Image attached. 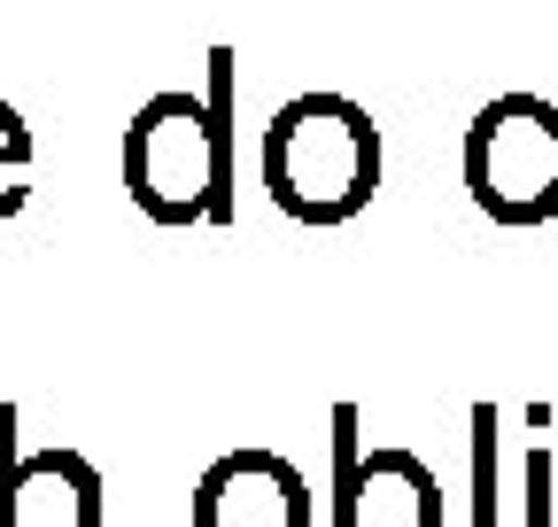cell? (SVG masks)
I'll use <instances>...</instances> for the list:
<instances>
[{
    "label": "cell",
    "instance_id": "cell-1",
    "mask_svg": "<svg viewBox=\"0 0 558 527\" xmlns=\"http://www.w3.org/2000/svg\"><path fill=\"white\" fill-rule=\"evenodd\" d=\"M233 47H209V94H148L124 124V194L148 225L233 218Z\"/></svg>",
    "mask_w": 558,
    "mask_h": 527
},
{
    "label": "cell",
    "instance_id": "cell-2",
    "mask_svg": "<svg viewBox=\"0 0 558 527\" xmlns=\"http://www.w3.org/2000/svg\"><path fill=\"white\" fill-rule=\"evenodd\" d=\"M256 171L271 210L295 225H349L380 194V124L349 94H295L256 132Z\"/></svg>",
    "mask_w": 558,
    "mask_h": 527
},
{
    "label": "cell",
    "instance_id": "cell-3",
    "mask_svg": "<svg viewBox=\"0 0 558 527\" xmlns=\"http://www.w3.org/2000/svg\"><path fill=\"white\" fill-rule=\"evenodd\" d=\"M465 194L497 225H550L558 218V101L497 94L465 124Z\"/></svg>",
    "mask_w": 558,
    "mask_h": 527
},
{
    "label": "cell",
    "instance_id": "cell-4",
    "mask_svg": "<svg viewBox=\"0 0 558 527\" xmlns=\"http://www.w3.org/2000/svg\"><path fill=\"white\" fill-rule=\"evenodd\" d=\"M333 527H442V481L411 450H357V404L333 412Z\"/></svg>",
    "mask_w": 558,
    "mask_h": 527
},
{
    "label": "cell",
    "instance_id": "cell-5",
    "mask_svg": "<svg viewBox=\"0 0 558 527\" xmlns=\"http://www.w3.org/2000/svg\"><path fill=\"white\" fill-rule=\"evenodd\" d=\"M194 527H311V489L288 457L233 450L194 481Z\"/></svg>",
    "mask_w": 558,
    "mask_h": 527
},
{
    "label": "cell",
    "instance_id": "cell-6",
    "mask_svg": "<svg viewBox=\"0 0 558 527\" xmlns=\"http://www.w3.org/2000/svg\"><path fill=\"white\" fill-rule=\"evenodd\" d=\"M47 481L70 489L78 527H101V474L86 466V457H70V450H32V457H16V404H0V527H16L24 489H47Z\"/></svg>",
    "mask_w": 558,
    "mask_h": 527
},
{
    "label": "cell",
    "instance_id": "cell-7",
    "mask_svg": "<svg viewBox=\"0 0 558 527\" xmlns=\"http://www.w3.org/2000/svg\"><path fill=\"white\" fill-rule=\"evenodd\" d=\"M24 171H32V124L16 117V101H0V218H16L32 203Z\"/></svg>",
    "mask_w": 558,
    "mask_h": 527
},
{
    "label": "cell",
    "instance_id": "cell-8",
    "mask_svg": "<svg viewBox=\"0 0 558 527\" xmlns=\"http://www.w3.org/2000/svg\"><path fill=\"white\" fill-rule=\"evenodd\" d=\"M473 489H481V519L473 527H497V404L473 412Z\"/></svg>",
    "mask_w": 558,
    "mask_h": 527
},
{
    "label": "cell",
    "instance_id": "cell-9",
    "mask_svg": "<svg viewBox=\"0 0 558 527\" xmlns=\"http://www.w3.org/2000/svg\"><path fill=\"white\" fill-rule=\"evenodd\" d=\"M527 527H550V450L527 457Z\"/></svg>",
    "mask_w": 558,
    "mask_h": 527
}]
</instances>
